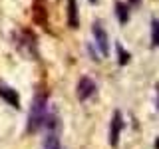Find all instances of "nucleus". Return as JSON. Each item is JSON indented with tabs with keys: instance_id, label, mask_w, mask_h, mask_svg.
<instances>
[{
	"instance_id": "f257e3e1",
	"label": "nucleus",
	"mask_w": 159,
	"mask_h": 149,
	"mask_svg": "<svg viewBox=\"0 0 159 149\" xmlns=\"http://www.w3.org/2000/svg\"><path fill=\"white\" fill-rule=\"evenodd\" d=\"M46 117H48V96L44 92L36 93V97L32 99V107L28 113V133H36L42 125H46Z\"/></svg>"
},
{
	"instance_id": "f03ea898",
	"label": "nucleus",
	"mask_w": 159,
	"mask_h": 149,
	"mask_svg": "<svg viewBox=\"0 0 159 149\" xmlns=\"http://www.w3.org/2000/svg\"><path fill=\"white\" fill-rule=\"evenodd\" d=\"M46 127L48 133L42 141V149H62V145H60V121L56 113L46 117Z\"/></svg>"
},
{
	"instance_id": "7ed1b4c3",
	"label": "nucleus",
	"mask_w": 159,
	"mask_h": 149,
	"mask_svg": "<svg viewBox=\"0 0 159 149\" xmlns=\"http://www.w3.org/2000/svg\"><path fill=\"white\" fill-rule=\"evenodd\" d=\"M92 32H93V38H96V44H98L99 52H102V56H107L109 54V42H107V34H106V30H103V26L99 22H96L93 28H92Z\"/></svg>"
},
{
	"instance_id": "20e7f679",
	"label": "nucleus",
	"mask_w": 159,
	"mask_h": 149,
	"mask_svg": "<svg viewBox=\"0 0 159 149\" xmlns=\"http://www.w3.org/2000/svg\"><path fill=\"white\" fill-rule=\"evenodd\" d=\"M93 93H96V82L84 76L78 82V99L80 102H86V99H89Z\"/></svg>"
},
{
	"instance_id": "39448f33",
	"label": "nucleus",
	"mask_w": 159,
	"mask_h": 149,
	"mask_svg": "<svg viewBox=\"0 0 159 149\" xmlns=\"http://www.w3.org/2000/svg\"><path fill=\"white\" fill-rule=\"evenodd\" d=\"M121 129H123L121 111H116V113H113V119H111V127H109V145H111V147H117Z\"/></svg>"
},
{
	"instance_id": "423d86ee",
	"label": "nucleus",
	"mask_w": 159,
	"mask_h": 149,
	"mask_svg": "<svg viewBox=\"0 0 159 149\" xmlns=\"http://www.w3.org/2000/svg\"><path fill=\"white\" fill-rule=\"evenodd\" d=\"M0 97H2L8 106H12V107H16V109L20 107V97H18L16 89H12L10 86H6L2 79H0Z\"/></svg>"
},
{
	"instance_id": "0eeeda50",
	"label": "nucleus",
	"mask_w": 159,
	"mask_h": 149,
	"mask_svg": "<svg viewBox=\"0 0 159 149\" xmlns=\"http://www.w3.org/2000/svg\"><path fill=\"white\" fill-rule=\"evenodd\" d=\"M68 24H70V28H78V24H80L76 0H68Z\"/></svg>"
},
{
	"instance_id": "6e6552de",
	"label": "nucleus",
	"mask_w": 159,
	"mask_h": 149,
	"mask_svg": "<svg viewBox=\"0 0 159 149\" xmlns=\"http://www.w3.org/2000/svg\"><path fill=\"white\" fill-rule=\"evenodd\" d=\"M116 12H117L119 22L125 24V22H127V18H129V8H127L123 2H116Z\"/></svg>"
},
{
	"instance_id": "1a4fd4ad",
	"label": "nucleus",
	"mask_w": 159,
	"mask_h": 149,
	"mask_svg": "<svg viewBox=\"0 0 159 149\" xmlns=\"http://www.w3.org/2000/svg\"><path fill=\"white\" fill-rule=\"evenodd\" d=\"M151 42L153 46H159V20H151Z\"/></svg>"
},
{
	"instance_id": "9d476101",
	"label": "nucleus",
	"mask_w": 159,
	"mask_h": 149,
	"mask_svg": "<svg viewBox=\"0 0 159 149\" xmlns=\"http://www.w3.org/2000/svg\"><path fill=\"white\" fill-rule=\"evenodd\" d=\"M117 54H119V64H121V66H125V64L129 62V58H131V56H129V54L125 52V50H123L121 46H119V44H117Z\"/></svg>"
},
{
	"instance_id": "9b49d317",
	"label": "nucleus",
	"mask_w": 159,
	"mask_h": 149,
	"mask_svg": "<svg viewBox=\"0 0 159 149\" xmlns=\"http://www.w3.org/2000/svg\"><path fill=\"white\" fill-rule=\"evenodd\" d=\"M139 2H141V0H129V6H137Z\"/></svg>"
},
{
	"instance_id": "f8f14e48",
	"label": "nucleus",
	"mask_w": 159,
	"mask_h": 149,
	"mask_svg": "<svg viewBox=\"0 0 159 149\" xmlns=\"http://www.w3.org/2000/svg\"><path fill=\"white\" fill-rule=\"evenodd\" d=\"M92 2H96V0H92Z\"/></svg>"
}]
</instances>
